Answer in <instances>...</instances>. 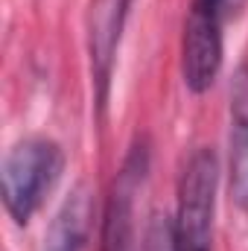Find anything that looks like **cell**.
<instances>
[{
    "instance_id": "obj_1",
    "label": "cell",
    "mask_w": 248,
    "mask_h": 251,
    "mask_svg": "<svg viewBox=\"0 0 248 251\" xmlns=\"http://www.w3.org/2000/svg\"><path fill=\"white\" fill-rule=\"evenodd\" d=\"M64 170L62 146L47 137L18 140L3 158V204L18 225H26L56 187Z\"/></svg>"
},
{
    "instance_id": "obj_3",
    "label": "cell",
    "mask_w": 248,
    "mask_h": 251,
    "mask_svg": "<svg viewBox=\"0 0 248 251\" xmlns=\"http://www.w3.org/2000/svg\"><path fill=\"white\" fill-rule=\"evenodd\" d=\"M222 26L225 21L196 3H190L181 41V73L193 94H204L222 67Z\"/></svg>"
},
{
    "instance_id": "obj_5",
    "label": "cell",
    "mask_w": 248,
    "mask_h": 251,
    "mask_svg": "<svg viewBox=\"0 0 248 251\" xmlns=\"http://www.w3.org/2000/svg\"><path fill=\"white\" fill-rule=\"evenodd\" d=\"M231 199L248 213V64L231 88Z\"/></svg>"
},
{
    "instance_id": "obj_4",
    "label": "cell",
    "mask_w": 248,
    "mask_h": 251,
    "mask_svg": "<svg viewBox=\"0 0 248 251\" xmlns=\"http://www.w3.org/2000/svg\"><path fill=\"white\" fill-rule=\"evenodd\" d=\"M131 0H94L91 3V67H94V82L99 85V105L105 102L108 79H111V64L120 44L123 21L128 15Z\"/></svg>"
},
{
    "instance_id": "obj_7",
    "label": "cell",
    "mask_w": 248,
    "mask_h": 251,
    "mask_svg": "<svg viewBox=\"0 0 248 251\" xmlns=\"http://www.w3.org/2000/svg\"><path fill=\"white\" fill-rule=\"evenodd\" d=\"M143 251H178L173 219H167V216H152V222H149V228H146Z\"/></svg>"
},
{
    "instance_id": "obj_6",
    "label": "cell",
    "mask_w": 248,
    "mask_h": 251,
    "mask_svg": "<svg viewBox=\"0 0 248 251\" xmlns=\"http://www.w3.org/2000/svg\"><path fill=\"white\" fill-rule=\"evenodd\" d=\"M88 219H91V199L79 187L62 204V210L56 213V219H53V225L47 231L44 251H85Z\"/></svg>"
},
{
    "instance_id": "obj_2",
    "label": "cell",
    "mask_w": 248,
    "mask_h": 251,
    "mask_svg": "<svg viewBox=\"0 0 248 251\" xmlns=\"http://www.w3.org/2000/svg\"><path fill=\"white\" fill-rule=\"evenodd\" d=\"M216 181L219 164L213 149H196L178 178V204L173 219L178 251H213Z\"/></svg>"
},
{
    "instance_id": "obj_8",
    "label": "cell",
    "mask_w": 248,
    "mask_h": 251,
    "mask_svg": "<svg viewBox=\"0 0 248 251\" xmlns=\"http://www.w3.org/2000/svg\"><path fill=\"white\" fill-rule=\"evenodd\" d=\"M193 3L201 6V9H207V12H213V15H219L222 21L234 18V15L246 6V0H193Z\"/></svg>"
}]
</instances>
